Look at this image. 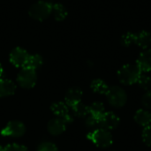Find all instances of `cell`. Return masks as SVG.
Returning a JSON list of instances; mask_svg holds the SVG:
<instances>
[{
    "instance_id": "6da1fadb",
    "label": "cell",
    "mask_w": 151,
    "mask_h": 151,
    "mask_svg": "<svg viewBox=\"0 0 151 151\" xmlns=\"http://www.w3.org/2000/svg\"><path fill=\"white\" fill-rule=\"evenodd\" d=\"M142 72L135 65H125L118 72L119 81L125 85H132L138 82Z\"/></svg>"
},
{
    "instance_id": "7a4b0ae2",
    "label": "cell",
    "mask_w": 151,
    "mask_h": 151,
    "mask_svg": "<svg viewBox=\"0 0 151 151\" xmlns=\"http://www.w3.org/2000/svg\"><path fill=\"white\" fill-rule=\"evenodd\" d=\"M52 12V4L47 1H38L35 3L28 11L29 16L38 21L45 20Z\"/></svg>"
},
{
    "instance_id": "3957f363",
    "label": "cell",
    "mask_w": 151,
    "mask_h": 151,
    "mask_svg": "<svg viewBox=\"0 0 151 151\" xmlns=\"http://www.w3.org/2000/svg\"><path fill=\"white\" fill-rule=\"evenodd\" d=\"M88 139H89L96 146L99 148H108L112 144V135L110 131L97 128L88 134Z\"/></svg>"
},
{
    "instance_id": "277c9868",
    "label": "cell",
    "mask_w": 151,
    "mask_h": 151,
    "mask_svg": "<svg viewBox=\"0 0 151 151\" xmlns=\"http://www.w3.org/2000/svg\"><path fill=\"white\" fill-rule=\"evenodd\" d=\"M106 97L109 104L116 108L123 107L127 100L126 91L119 86H113L111 88H109V90L106 93Z\"/></svg>"
},
{
    "instance_id": "5b68a950",
    "label": "cell",
    "mask_w": 151,
    "mask_h": 151,
    "mask_svg": "<svg viewBox=\"0 0 151 151\" xmlns=\"http://www.w3.org/2000/svg\"><path fill=\"white\" fill-rule=\"evenodd\" d=\"M36 80L37 75L35 70L27 67H23L17 76V82L21 88L25 89L34 88V86L36 83Z\"/></svg>"
},
{
    "instance_id": "8992f818",
    "label": "cell",
    "mask_w": 151,
    "mask_h": 151,
    "mask_svg": "<svg viewBox=\"0 0 151 151\" xmlns=\"http://www.w3.org/2000/svg\"><path fill=\"white\" fill-rule=\"evenodd\" d=\"M26 133V127L25 125L19 120H12L10 121L4 128L2 129L1 134L3 136H10L14 138L21 137Z\"/></svg>"
},
{
    "instance_id": "52a82bcc",
    "label": "cell",
    "mask_w": 151,
    "mask_h": 151,
    "mask_svg": "<svg viewBox=\"0 0 151 151\" xmlns=\"http://www.w3.org/2000/svg\"><path fill=\"white\" fill-rule=\"evenodd\" d=\"M29 57V54L27 51L20 47L14 48L9 56L10 62L16 67H24L26 65V63L27 61V58Z\"/></svg>"
},
{
    "instance_id": "ba28073f",
    "label": "cell",
    "mask_w": 151,
    "mask_h": 151,
    "mask_svg": "<svg viewBox=\"0 0 151 151\" xmlns=\"http://www.w3.org/2000/svg\"><path fill=\"white\" fill-rule=\"evenodd\" d=\"M119 118L113 112L108 111L104 112V114L98 119L99 128H103L105 130H113L119 124Z\"/></svg>"
},
{
    "instance_id": "9c48e42d",
    "label": "cell",
    "mask_w": 151,
    "mask_h": 151,
    "mask_svg": "<svg viewBox=\"0 0 151 151\" xmlns=\"http://www.w3.org/2000/svg\"><path fill=\"white\" fill-rule=\"evenodd\" d=\"M52 112L59 119H62L63 120H65L67 124L68 123H72L73 122V118L71 117L70 113H69V110L68 107L65 104H64L63 102H57L52 104L51 107H50Z\"/></svg>"
},
{
    "instance_id": "30bf717a",
    "label": "cell",
    "mask_w": 151,
    "mask_h": 151,
    "mask_svg": "<svg viewBox=\"0 0 151 151\" xmlns=\"http://www.w3.org/2000/svg\"><path fill=\"white\" fill-rule=\"evenodd\" d=\"M136 65L141 72H150L151 71V50H144L139 56Z\"/></svg>"
},
{
    "instance_id": "8fae6325",
    "label": "cell",
    "mask_w": 151,
    "mask_h": 151,
    "mask_svg": "<svg viewBox=\"0 0 151 151\" xmlns=\"http://www.w3.org/2000/svg\"><path fill=\"white\" fill-rule=\"evenodd\" d=\"M66 122L65 120H63L62 119L57 118V119H51L49 123H48V131L50 134L52 135H59L62 133L65 132V128H66Z\"/></svg>"
},
{
    "instance_id": "7c38bea8",
    "label": "cell",
    "mask_w": 151,
    "mask_h": 151,
    "mask_svg": "<svg viewBox=\"0 0 151 151\" xmlns=\"http://www.w3.org/2000/svg\"><path fill=\"white\" fill-rule=\"evenodd\" d=\"M81 98H82V91L78 88H70L66 92L65 100L66 105L72 108L75 104L81 103Z\"/></svg>"
},
{
    "instance_id": "4fadbf2b",
    "label": "cell",
    "mask_w": 151,
    "mask_h": 151,
    "mask_svg": "<svg viewBox=\"0 0 151 151\" xmlns=\"http://www.w3.org/2000/svg\"><path fill=\"white\" fill-rule=\"evenodd\" d=\"M15 83L8 79H0V97H7L15 93Z\"/></svg>"
},
{
    "instance_id": "5bb4252c",
    "label": "cell",
    "mask_w": 151,
    "mask_h": 151,
    "mask_svg": "<svg viewBox=\"0 0 151 151\" xmlns=\"http://www.w3.org/2000/svg\"><path fill=\"white\" fill-rule=\"evenodd\" d=\"M135 44L142 49H148L151 44V35L150 32L142 30L138 34H135Z\"/></svg>"
},
{
    "instance_id": "9a60e30c",
    "label": "cell",
    "mask_w": 151,
    "mask_h": 151,
    "mask_svg": "<svg viewBox=\"0 0 151 151\" xmlns=\"http://www.w3.org/2000/svg\"><path fill=\"white\" fill-rule=\"evenodd\" d=\"M134 120L137 124L145 127L151 124V114L148 111L141 109L135 112Z\"/></svg>"
},
{
    "instance_id": "2e32d148",
    "label": "cell",
    "mask_w": 151,
    "mask_h": 151,
    "mask_svg": "<svg viewBox=\"0 0 151 151\" xmlns=\"http://www.w3.org/2000/svg\"><path fill=\"white\" fill-rule=\"evenodd\" d=\"M51 13L54 16L55 20L57 21H62L65 19L67 17V10L62 4H52V12Z\"/></svg>"
},
{
    "instance_id": "e0dca14e",
    "label": "cell",
    "mask_w": 151,
    "mask_h": 151,
    "mask_svg": "<svg viewBox=\"0 0 151 151\" xmlns=\"http://www.w3.org/2000/svg\"><path fill=\"white\" fill-rule=\"evenodd\" d=\"M42 58L39 54H34V55H29L27 61L26 63V65L24 67H27L33 70L38 69L42 65Z\"/></svg>"
},
{
    "instance_id": "ac0fdd59",
    "label": "cell",
    "mask_w": 151,
    "mask_h": 151,
    "mask_svg": "<svg viewBox=\"0 0 151 151\" xmlns=\"http://www.w3.org/2000/svg\"><path fill=\"white\" fill-rule=\"evenodd\" d=\"M91 88L94 92L98 93V94H105L107 93V91L109 90V87L106 84L105 81H104L101 79H96L94 80L91 83Z\"/></svg>"
},
{
    "instance_id": "d6986e66",
    "label": "cell",
    "mask_w": 151,
    "mask_h": 151,
    "mask_svg": "<svg viewBox=\"0 0 151 151\" xmlns=\"http://www.w3.org/2000/svg\"><path fill=\"white\" fill-rule=\"evenodd\" d=\"M88 110H89V115L97 119L102 117L105 112L104 104L99 102L93 103L90 106H88Z\"/></svg>"
},
{
    "instance_id": "ffe728a7",
    "label": "cell",
    "mask_w": 151,
    "mask_h": 151,
    "mask_svg": "<svg viewBox=\"0 0 151 151\" xmlns=\"http://www.w3.org/2000/svg\"><path fill=\"white\" fill-rule=\"evenodd\" d=\"M73 112L76 117L79 118H84L87 117L89 114V110H88V106L85 105L82 103H79L77 104H75L74 106L72 107Z\"/></svg>"
},
{
    "instance_id": "44dd1931",
    "label": "cell",
    "mask_w": 151,
    "mask_h": 151,
    "mask_svg": "<svg viewBox=\"0 0 151 151\" xmlns=\"http://www.w3.org/2000/svg\"><path fill=\"white\" fill-rule=\"evenodd\" d=\"M135 43V34L127 32L124 34L121 37V44L125 47H129Z\"/></svg>"
},
{
    "instance_id": "7402d4cb",
    "label": "cell",
    "mask_w": 151,
    "mask_h": 151,
    "mask_svg": "<svg viewBox=\"0 0 151 151\" xmlns=\"http://www.w3.org/2000/svg\"><path fill=\"white\" fill-rule=\"evenodd\" d=\"M138 83L142 88L147 90L151 87V78L148 75L141 74V76L138 80Z\"/></svg>"
},
{
    "instance_id": "603a6c76",
    "label": "cell",
    "mask_w": 151,
    "mask_h": 151,
    "mask_svg": "<svg viewBox=\"0 0 151 151\" xmlns=\"http://www.w3.org/2000/svg\"><path fill=\"white\" fill-rule=\"evenodd\" d=\"M142 140L148 146H151V124L145 127L142 131Z\"/></svg>"
},
{
    "instance_id": "cb8c5ba5",
    "label": "cell",
    "mask_w": 151,
    "mask_h": 151,
    "mask_svg": "<svg viewBox=\"0 0 151 151\" xmlns=\"http://www.w3.org/2000/svg\"><path fill=\"white\" fill-rule=\"evenodd\" d=\"M37 151H58V148L57 146L52 143V142H42L41 143L38 148H37Z\"/></svg>"
},
{
    "instance_id": "d4e9b609",
    "label": "cell",
    "mask_w": 151,
    "mask_h": 151,
    "mask_svg": "<svg viewBox=\"0 0 151 151\" xmlns=\"http://www.w3.org/2000/svg\"><path fill=\"white\" fill-rule=\"evenodd\" d=\"M86 126L88 127V128H91V129H97L96 127L99 128V124H98V119L97 118H95L91 115H89L88 117H87L86 119Z\"/></svg>"
},
{
    "instance_id": "484cf974",
    "label": "cell",
    "mask_w": 151,
    "mask_h": 151,
    "mask_svg": "<svg viewBox=\"0 0 151 151\" xmlns=\"http://www.w3.org/2000/svg\"><path fill=\"white\" fill-rule=\"evenodd\" d=\"M4 151H28V150L23 146L17 143H12L4 147Z\"/></svg>"
},
{
    "instance_id": "4316f807",
    "label": "cell",
    "mask_w": 151,
    "mask_h": 151,
    "mask_svg": "<svg viewBox=\"0 0 151 151\" xmlns=\"http://www.w3.org/2000/svg\"><path fill=\"white\" fill-rule=\"evenodd\" d=\"M142 102L145 108L151 109V90H149L147 93L144 94V96H142Z\"/></svg>"
},
{
    "instance_id": "83f0119b",
    "label": "cell",
    "mask_w": 151,
    "mask_h": 151,
    "mask_svg": "<svg viewBox=\"0 0 151 151\" xmlns=\"http://www.w3.org/2000/svg\"><path fill=\"white\" fill-rule=\"evenodd\" d=\"M3 73H4V69H3L2 65L0 64V79H1V77H2V75H3Z\"/></svg>"
},
{
    "instance_id": "f1b7e54d",
    "label": "cell",
    "mask_w": 151,
    "mask_h": 151,
    "mask_svg": "<svg viewBox=\"0 0 151 151\" xmlns=\"http://www.w3.org/2000/svg\"><path fill=\"white\" fill-rule=\"evenodd\" d=\"M0 151H4V148H3L2 146H0Z\"/></svg>"
}]
</instances>
